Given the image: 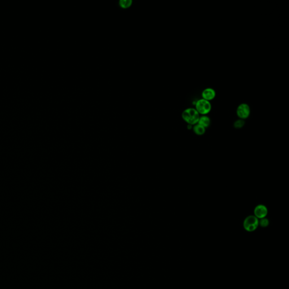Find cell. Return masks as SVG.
I'll use <instances>...</instances> for the list:
<instances>
[{"mask_svg": "<svg viewBox=\"0 0 289 289\" xmlns=\"http://www.w3.org/2000/svg\"><path fill=\"white\" fill-rule=\"evenodd\" d=\"M197 124L203 127L206 129L210 126L211 120L208 116L206 115H202L200 116Z\"/></svg>", "mask_w": 289, "mask_h": 289, "instance_id": "7", "label": "cell"}, {"mask_svg": "<svg viewBox=\"0 0 289 289\" xmlns=\"http://www.w3.org/2000/svg\"><path fill=\"white\" fill-rule=\"evenodd\" d=\"M195 110L199 115H206L211 110L212 106L210 101H206L202 98L196 102L195 104Z\"/></svg>", "mask_w": 289, "mask_h": 289, "instance_id": "2", "label": "cell"}, {"mask_svg": "<svg viewBox=\"0 0 289 289\" xmlns=\"http://www.w3.org/2000/svg\"><path fill=\"white\" fill-rule=\"evenodd\" d=\"M193 130L194 132V133L198 136L203 135L206 132V128L198 124H197L194 126L193 128Z\"/></svg>", "mask_w": 289, "mask_h": 289, "instance_id": "8", "label": "cell"}, {"mask_svg": "<svg viewBox=\"0 0 289 289\" xmlns=\"http://www.w3.org/2000/svg\"><path fill=\"white\" fill-rule=\"evenodd\" d=\"M236 113L240 119H246L248 118L250 115L251 110L250 106L245 103L240 104L237 109Z\"/></svg>", "mask_w": 289, "mask_h": 289, "instance_id": "4", "label": "cell"}, {"mask_svg": "<svg viewBox=\"0 0 289 289\" xmlns=\"http://www.w3.org/2000/svg\"><path fill=\"white\" fill-rule=\"evenodd\" d=\"M259 226V219L254 215H250L246 217L243 221L244 229L249 232H254Z\"/></svg>", "mask_w": 289, "mask_h": 289, "instance_id": "3", "label": "cell"}, {"mask_svg": "<svg viewBox=\"0 0 289 289\" xmlns=\"http://www.w3.org/2000/svg\"><path fill=\"white\" fill-rule=\"evenodd\" d=\"M182 118L189 125L194 126L198 123L200 115L195 108H188L182 112Z\"/></svg>", "mask_w": 289, "mask_h": 289, "instance_id": "1", "label": "cell"}, {"mask_svg": "<svg viewBox=\"0 0 289 289\" xmlns=\"http://www.w3.org/2000/svg\"><path fill=\"white\" fill-rule=\"evenodd\" d=\"M245 125V122H244V120L242 119H239L237 120V121L235 122V123L234 124V126L236 128H237V129H239V128H241L242 127H243V126Z\"/></svg>", "mask_w": 289, "mask_h": 289, "instance_id": "11", "label": "cell"}, {"mask_svg": "<svg viewBox=\"0 0 289 289\" xmlns=\"http://www.w3.org/2000/svg\"><path fill=\"white\" fill-rule=\"evenodd\" d=\"M131 0H121L120 1V5L123 8H127L130 7L132 4Z\"/></svg>", "mask_w": 289, "mask_h": 289, "instance_id": "9", "label": "cell"}, {"mask_svg": "<svg viewBox=\"0 0 289 289\" xmlns=\"http://www.w3.org/2000/svg\"><path fill=\"white\" fill-rule=\"evenodd\" d=\"M269 224V221L266 217H264V218L259 220V225H260L261 227H263V228L267 227L268 226Z\"/></svg>", "mask_w": 289, "mask_h": 289, "instance_id": "10", "label": "cell"}, {"mask_svg": "<svg viewBox=\"0 0 289 289\" xmlns=\"http://www.w3.org/2000/svg\"><path fill=\"white\" fill-rule=\"evenodd\" d=\"M202 97L203 99L210 102L216 97V91L213 88H206L202 93Z\"/></svg>", "mask_w": 289, "mask_h": 289, "instance_id": "6", "label": "cell"}, {"mask_svg": "<svg viewBox=\"0 0 289 289\" xmlns=\"http://www.w3.org/2000/svg\"><path fill=\"white\" fill-rule=\"evenodd\" d=\"M254 216L258 219L266 217L268 214V208L264 204H258L254 208Z\"/></svg>", "mask_w": 289, "mask_h": 289, "instance_id": "5", "label": "cell"}]
</instances>
